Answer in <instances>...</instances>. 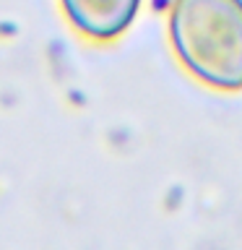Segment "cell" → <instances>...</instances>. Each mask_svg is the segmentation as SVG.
<instances>
[{
  "mask_svg": "<svg viewBox=\"0 0 242 250\" xmlns=\"http://www.w3.org/2000/svg\"><path fill=\"white\" fill-rule=\"evenodd\" d=\"M169 42L195 81L242 91V0H172Z\"/></svg>",
  "mask_w": 242,
  "mask_h": 250,
  "instance_id": "cell-1",
  "label": "cell"
},
{
  "mask_svg": "<svg viewBox=\"0 0 242 250\" xmlns=\"http://www.w3.org/2000/svg\"><path fill=\"white\" fill-rule=\"evenodd\" d=\"M68 23L94 42H112L136 21L141 0H60Z\"/></svg>",
  "mask_w": 242,
  "mask_h": 250,
  "instance_id": "cell-2",
  "label": "cell"
}]
</instances>
